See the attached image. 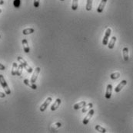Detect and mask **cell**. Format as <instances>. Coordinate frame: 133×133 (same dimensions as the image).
<instances>
[{"label":"cell","mask_w":133,"mask_h":133,"mask_svg":"<svg viewBox=\"0 0 133 133\" xmlns=\"http://www.w3.org/2000/svg\"><path fill=\"white\" fill-rule=\"evenodd\" d=\"M0 84H1L2 88L4 89L5 92H6V95H10L11 94V91H10V88L8 87L7 83H6V81L4 78V76L2 74H0Z\"/></svg>","instance_id":"1"},{"label":"cell","mask_w":133,"mask_h":133,"mask_svg":"<svg viewBox=\"0 0 133 133\" xmlns=\"http://www.w3.org/2000/svg\"><path fill=\"white\" fill-rule=\"evenodd\" d=\"M17 60L18 61V62L21 64H22V66H23V67L27 70V72L28 73H32V68L30 67L28 64H27V62L26 61L22 58V57H17Z\"/></svg>","instance_id":"2"},{"label":"cell","mask_w":133,"mask_h":133,"mask_svg":"<svg viewBox=\"0 0 133 133\" xmlns=\"http://www.w3.org/2000/svg\"><path fill=\"white\" fill-rule=\"evenodd\" d=\"M52 101V98H51V97L47 98L46 100L44 101V103H42V105H41V107H40V111H42V112L45 111L46 110L47 107L48 106V105L51 103V101Z\"/></svg>","instance_id":"3"},{"label":"cell","mask_w":133,"mask_h":133,"mask_svg":"<svg viewBox=\"0 0 133 133\" xmlns=\"http://www.w3.org/2000/svg\"><path fill=\"white\" fill-rule=\"evenodd\" d=\"M111 33H112V29H111L110 28H108V29H106V31L104 38H103V39H102V44H103L104 46H106V45L108 44V38H109Z\"/></svg>","instance_id":"4"},{"label":"cell","mask_w":133,"mask_h":133,"mask_svg":"<svg viewBox=\"0 0 133 133\" xmlns=\"http://www.w3.org/2000/svg\"><path fill=\"white\" fill-rule=\"evenodd\" d=\"M94 113H95V111H94L93 109H90V110H89L88 113L86 115V117L84 118V119H83V121H82V122H83L84 125H87V124L88 123L89 120L92 118V117L93 116Z\"/></svg>","instance_id":"5"},{"label":"cell","mask_w":133,"mask_h":133,"mask_svg":"<svg viewBox=\"0 0 133 133\" xmlns=\"http://www.w3.org/2000/svg\"><path fill=\"white\" fill-rule=\"evenodd\" d=\"M126 84H127V81L126 80H122L121 82L116 86V87L115 88V91L116 92V93H118V92H120L122 91V89L123 88Z\"/></svg>","instance_id":"6"},{"label":"cell","mask_w":133,"mask_h":133,"mask_svg":"<svg viewBox=\"0 0 133 133\" xmlns=\"http://www.w3.org/2000/svg\"><path fill=\"white\" fill-rule=\"evenodd\" d=\"M40 67H36V69H35V71H34V73H33V74H32V77H31V80L32 83H36V80H37V78H38V74H39V72H40Z\"/></svg>","instance_id":"7"},{"label":"cell","mask_w":133,"mask_h":133,"mask_svg":"<svg viewBox=\"0 0 133 133\" xmlns=\"http://www.w3.org/2000/svg\"><path fill=\"white\" fill-rule=\"evenodd\" d=\"M107 1H108V0H102V1H101L99 6L97 8V12L98 13H102V11H103V9H104V8H105V6L106 5Z\"/></svg>","instance_id":"8"},{"label":"cell","mask_w":133,"mask_h":133,"mask_svg":"<svg viewBox=\"0 0 133 133\" xmlns=\"http://www.w3.org/2000/svg\"><path fill=\"white\" fill-rule=\"evenodd\" d=\"M112 84H108L106 87V99H110L112 96Z\"/></svg>","instance_id":"9"},{"label":"cell","mask_w":133,"mask_h":133,"mask_svg":"<svg viewBox=\"0 0 133 133\" xmlns=\"http://www.w3.org/2000/svg\"><path fill=\"white\" fill-rule=\"evenodd\" d=\"M61 102H62L61 99H60V98H57V99L55 101L54 104H53L52 106H51V111H56V110L59 107V105H61Z\"/></svg>","instance_id":"10"},{"label":"cell","mask_w":133,"mask_h":133,"mask_svg":"<svg viewBox=\"0 0 133 133\" xmlns=\"http://www.w3.org/2000/svg\"><path fill=\"white\" fill-rule=\"evenodd\" d=\"M23 82H24V84H25L26 85L28 86L29 87H31V88L33 89V90H36V89H37V86L35 84V83H32L31 80H28V79H25V80H23Z\"/></svg>","instance_id":"11"},{"label":"cell","mask_w":133,"mask_h":133,"mask_svg":"<svg viewBox=\"0 0 133 133\" xmlns=\"http://www.w3.org/2000/svg\"><path fill=\"white\" fill-rule=\"evenodd\" d=\"M22 46H23V49H24L25 53L28 54L30 52V48L28 47V43L27 39H23L22 41Z\"/></svg>","instance_id":"12"},{"label":"cell","mask_w":133,"mask_h":133,"mask_svg":"<svg viewBox=\"0 0 133 133\" xmlns=\"http://www.w3.org/2000/svg\"><path fill=\"white\" fill-rule=\"evenodd\" d=\"M122 54H123V59L125 61L128 60V49L127 47H124L122 50Z\"/></svg>","instance_id":"13"},{"label":"cell","mask_w":133,"mask_h":133,"mask_svg":"<svg viewBox=\"0 0 133 133\" xmlns=\"http://www.w3.org/2000/svg\"><path fill=\"white\" fill-rule=\"evenodd\" d=\"M86 105V102L85 101H82L79 102V103H77V104L74 105L73 108H74L75 110H78V109H79V108H83Z\"/></svg>","instance_id":"14"},{"label":"cell","mask_w":133,"mask_h":133,"mask_svg":"<svg viewBox=\"0 0 133 133\" xmlns=\"http://www.w3.org/2000/svg\"><path fill=\"white\" fill-rule=\"evenodd\" d=\"M35 32V29L33 28H27L22 30V34L23 35H29L32 34Z\"/></svg>","instance_id":"15"},{"label":"cell","mask_w":133,"mask_h":133,"mask_svg":"<svg viewBox=\"0 0 133 133\" xmlns=\"http://www.w3.org/2000/svg\"><path fill=\"white\" fill-rule=\"evenodd\" d=\"M92 107H93V104L92 103H89L88 105H86L83 107L82 110V113H86V112H87L88 111H89L90 109L92 108Z\"/></svg>","instance_id":"16"},{"label":"cell","mask_w":133,"mask_h":133,"mask_svg":"<svg viewBox=\"0 0 133 133\" xmlns=\"http://www.w3.org/2000/svg\"><path fill=\"white\" fill-rule=\"evenodd\" d=\"M116 42V36H112L111 40H110V42L108 43V48L109 49H113L114 48V46H115V43Z\"/></svg>","instance_id":"17"},{"label":"cell","mask_w":133,"mask_h":133,"mask_svg":"<svg viewBox=\"0 0 133 133\" xmlns=\"http://www.w3.org/2000/svg\"><path fill=\"white\" fill-rule=\"evenodd\" d=\"M92 2L93 0H87L86 6V9L87 11H90L92 9Z\"/></svg>","instance_id":"18"},{"label":"cell","mask_w":133,"mask_h":133,"mask_svg":"<svg viewBox=\"0 0 133 133\" xmlns=\"http://www.w3.org/2000/svg\"><path fill=\"white\" fill-rule=\"evenodd\" d=\"M17 69H18V64L14 62L12 64V72H11L12 75H13V76L16 75V74H17Z\"/></svg>","instance_id":"19"},{"label":"cell","mask_w":133,"mask_h":133,"mask_svg":"<svg viewBox=\"0 0 133 133\" xmlns=\"http://www.w3.org/2000/svg\"><path fill=\"white\" fill-rule=\"evenodd\" d=\"M78 0H72V10H76L78 9Z\"/></svg>","instance_id":"20"},{"label":"cell","mask_w":133,"mask_h":133,"mask_svg":"<svg viewBox=\"0 0 133 133\" xmlns=\"http://www.w3.org/2000/svg\"><path fill=\"white\" fill-rule=\"evenodd\" d=\"M23 66H22V64H20L18 66V69H17V74H16V75H18V76H20L22 74V70H23Z\"/></svg>","instance_id":"21"},{"label":"cell","mask_w":133,"mask_h":133,"mask_svg":"<svg viewBox=\"0 0 133 133\" xmlns=\"http://www.w3.org/2000/svg\"><path fill=\"white\" fill-rule=\"evenodd\" d=\"M95 128H96L98 131L102 132V133H105V132H106V128H104L103 127H102V126H100V125H96Z\"/></svg>","instance_id":"22"},{"label":"cell","mask_w":133,"mask_h":133,"mask_svg":"<svg viewBox=\"0 0 133 133\" xmlns=\"http://www.w3.org/2000/svg\"><path fill=\"white\" fill-rule=\"evenodd\" d=\"M119 77H120V73H118V72L113 73V74H112L110 75V77H111V79H112V80L118 79Z\"/></svg>","instance_id":"23"},{"label":"cell","mask_w":133,"mask_h":133,"mask_svg":"<svg viewBox=\"0 0 133 133\" xmlns=\"http://www.w3.org/2000/svg\"><path fill=\"white\" fill-rule=\"evenodd\" d=\"M13 4H14V6L16 8H17V9L19 8V6H20V0H14Z\"/></svg>","instance_id":"24"},{"label":"cell","mask_w":133,"mask_h":133,"mask_svg":"<svg viewBox=\"0 0 133 133\" xmlns=\"http://www.w3.org/2000/svg\"><path fill=\"white\" fill-rule=\"evenodd\" d=\"M61 126H62V124L61 123H59V122H57V123H56V124H54L53 125V128H52V129H56V128H60Z\"/></svg>","instance_id":"25"},{"label":"cell","mask_w":133,"mask_h":133,"mask_svg":"<svg viewBox=\"0 0 133 133\" xmlns=\"http://www.w3.org/2000/svg\"><path fill=\"white\" fill-rule=\"evenodd\" d=\"M39 3H40V0H34V6H35V8H38L39 6Z\"/></svg>","instance_id":"26"},{"label":"cell","mask_w":133,"mask_h":133,"mask_svg":"<svg viewBox=\"0 0 133 133\" xmlns=\"http://www.w3.org/2000/svg\"><path fill=\"white\" fill-rule=\"evenodd\" d=\"M6 70V67L3 64H0V70Z\"/></svg>","instance_id":"27"},{"label":"cell","mask_w":133,"mask_h":133,"mask_svg":"<svg viewBox=\"0 0 133 133\" xmlns=\"http://www.w3.org/2000/svg\"><path fill=\"white\" fill-rule=\"evenodd\" d=\"M6 94H4V93H2V92H0V98H5L6 97Z\"/></svg>","instance_id":"28"},{"label":"cell","mask_w":133,"mask_h":133,"mask_svg":"<svg viewBox=\"0 0 133 133\" xmlns=\"http://www.w3.org/2000/svg\"><path fill=\"white\" fill-rule=\"evenodd\" d=\"M2 4H4V1L3 0H0V5H2Z\"/></svg>","instance_id":"29"},{"label":"cell","mask_w":133,"mask_h":133,"mask_svg":"<svg viewBox=\"0 0 133 133\" xmlns=\"http://www.w3.org/2000/svg\"><path fill=\"white\" fill-rule=\"evenodd\" d=\"M2 13V9H0V13Z\"/></svg>","instance_id":"30"},{"label":"cell","mask_w":133,"mask_h":133,"mask_svg":"<svg viewBox=\"0 0 133 133\" xmlns=\"http://www.w3.org/2000/svg\"><path fill=\"white\" fill-rule=\"evenodd\" d=\"M60 1H62V2H63V1H65V0H60Z\"/></svg>","instance_id":"31"},{"label":"cell","mask_w":133,"mask_h":133,"mask_svg":"<svg viewBox=\"0 0 133 133\" xmlns=\"http://www.w3.org/2000/svg\"><path fill=\"white\" fill-rule=\"evenodd\" d=\"M0 38H1V36H0Z\"/></svg>","instance_id":"32"}]
</instances>
